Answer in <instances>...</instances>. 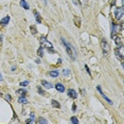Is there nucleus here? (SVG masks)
Here are the masks:
<instances>
[{
    "mask_svg": "<svg viewBox=\"0 0 124 124\" xmlns=\"http://www.w3.org/2000/svg\"><path fill=\"white\" fill-rule=\"evenodd\" d=\"M61 40H62V44L65 46L66 51H67V54L70 56V58L72 59V61L76 59V51H75V48H74V47H73L71 44H69L68 41H66L64 38H62Z\"/></svg>",
    "mask_w": 124,
    "mask_h": 124,
    "instance_id": "obj_1",
    "label": "nucleus"
},
{
    "mask_svg": "<svg viewBox=\"0 0 124 124\" xmlns=\"http://www.w3.org/2000/svg\"><path fill=\"white\" fill-rule=\"evenodd\" d=\"M123 14H124V7L123 6L117 7L116 11H115V18L117 19V20H120V19L123 17Z\"/></svg>",
    "mask_w": 124,
    "mask_h": 124,
    "instance_id": "obj_2",
    "label": "nucleus"
},
{
    "mask_svg": "<svg viewBox=\"0 0 124 124\" xmlns=\"http://www.w3.org/2000/svg\"><path fill=\"white\" fill-rule=\"evenodd\" d=\"M123 29V24L120 23H113V33H111V35H115L116 33H118V32H121Z\"/></svg>",
    "mask_w": 124,
    "mask_h": 124,
    "instance_id": "obj_3",
    "label": "nucleus"
},
{
    "mask_svg": "<svg viewBox=\"0 0 124 124\" xmlns=\"http://www.w3.org/2000/svg\"><path fill=\"white\" fill-rule=\"evenodd\" d=\"M123 47L122 46H120V47H117V49L115 50V53H116V55H117V57L119 59H121L122 61L123 59V56H124V54H123Z\"/></svg>",
    "mask_w": 124,
    "mask_h": 124,
    "instance_id": "obj_4",
    "label": "nucleus"
},
{
    "mask_svg": "<svg viewBox=\"0 0 124 124\" xmlns=\"http://www.w3.org/2000/svg\"><path fill=\"white\" fill-rule=\"evenodd\" d=\"M96 89H98L99 93H100V95H101V96H102L103 98H104V100H105V101H106V102H107L108 104H110V105H113V101H111L109 98H107V96H106V95H104V92L102 91V88H101V86H96Z\"/></svg>",
    "mask_w": 124,
    "mask_h": 124,
    "instance_id": "obj_5",
    "label": "nucleus"
},
{
    "mask_svg": "<svg viewBox=\"0 0 124 124\" xmlns=\"http://www.w3.org/2000/svg\"><path fill=\"white\" fill-rule=\"evenodd\" d=\"M40 44H41V47H46V48H52V44L50 43V41L47 40V38L45 36L40 37Z\"/></svg>",
    "mask_w": 124,
    "mask_h": 124,
    "instance_id": "obj_6",
    "label": "nucleus"
},
{
    "mask_svg": "<svg viewBox=\"0 0 124 124\" xmlns=\"http://www.w3.org/2000/svg\"><path fill=\"white\" fill-rule=\"evenodd\" d=\"M101 46H102V49H103L104 53H107V52L109 51V49H110L109 44H108L106 40H102V41H101Z\"/></svg>",
    "mask_w": 124,
    "mask_h": 124,
    "instance_id": "obj_7",
    "label": "nucleus"
},
{
    "mask_svg": "<svg viewBox=\"0 0 124 124\" xmlns=\"http://www.w3.org/2000/svg\"><path fill=\"white\" fill-rule=\"evenodd\" d=\"M113 40H115V44H116V46L117 47H120V46H122L123 45V40H122V37H120V36H115V35H113Z\"/></svg>",
    "mask_w": 124,
    "mask_h": 124,
    "instance_id": "obj_8",
    "label": "nucleus"
},
{
    "mask_svg": "<svg viewBox=\"0 0 124 124\" xmlns=\"http://www.w3.org/2000/svg\"><path fill=\"white\" fill-rule=\"evenodd\" d=\"M67 95H68V96H70L71 99L78 98V93H76V91L74 90V89H69V90L67 91Z\"/></svg>",
    "mask_w": 124,
    "mask_h": 124,
    "instance_id": "obj_9",
    "label": "nucleus"
},
{
    "mask_svg": "<svg viewBox=\"0 0 124 124\" xmlns=\"http://www.w3.org/2000/svg\"><path fill=\"white\" fill-rule=\"evenodd\" d=\"M41 83V85L44 86V87H46L47 89H51V88H53V84H51L50 82H47V81H45V80H43L40 82Z\"/></svg>",
    "mask_w": 124,
    "mask_h": 124,
    "instance_id": "obj_10",
    "label": "nucleus"
},
{
    "mask_svg": "<svg viewBox=\"0 0 124 124\" xmlns=\"http://www.w3.org/2000/svg\"><path fill=\"white\" fill-rule=\"evenodd\" d=\"M55 88H56V90H57V91H59V92H64V91H65V86H64L63 84H61V83L56 84Z\"/></svg>",
    "mask_w": 124,
    "mask_h": 124,
    "instance_id": "obj_11",
    "label": "nucleus"
},
{
    "mask_svg": "<svg viewBox=\"0 0 124 124\" xmlns=\"http://www.w3.org/2000/svg\"><path fill=\"white\" fill-rule=\"evenodd\" d=\"M48 75H50L51 78H57V76L59 75V72L57 70H51L48 72Z\"/></svg>",
    "mask_w": 124,
    "mask_h": 124,
    "instance_id": "obj_12",
    "label": "nucleus"
},
{
    "mask_svg": "<svg viewBox=\"0 0 124 124\" xmlns=\"http://www.w3.org/2000/svg\"><path fill=\"white\" fill-rule=\"evenodd\" d=\"M9 22H10V16H6V17H3V18L1 19L0 23H1V26H6Z\"/></svg>",
    "mask_w": 124,
    "mask_h": 124,
    "instance_id": "obj_13",
    "label": "nucleus"
},
{
    "mask_svg": "<svg viewBox=\"0 0 124 124\" xmlns=\"http://www.w3.org/2000/svg\"><path fill=\"white\" fill-rule=\"evenodd\" d=\"M20 6L23 7L24 10H29L30 9V6H29V4L27 3V1L26 0H20Z\"/></svg>",
    "mask_w": 124,
    "mask_h": 124,
    "instance_id": "obj_14",
    "label": "nucleus"
},
{
    "mask_svg": "<svg viewBox=\"0 0 124 124\" xmlns=\"http://www.w3.org/2000/svg\"><path fill=\"white\" fill-rule=\"evenodd\" d=\"M17 95L20 96H26L27 90L26 89H18V90H17Z\"/></svg>",
    "mask_w": 124,
    "mask_h": 124,
    "instance_id": "obj_15",
    "label": "nucleus"
},
{
    "mask_svg": "<svg viewBox=\"0 0 124 124\" xmlns=\"http://www.w3.org/2000/svg\"><path fill=\"white\" fill-rule=\"evenodd\" d=\"M51 105H52V107H54V108H61V104H59L57 101H55V100L51 101Z\"/></svg>",
    "mask_w": 124,
    "mask_h": 124,
    "instance_id": "obj_16",
    "label": "nucleus"
},
{
    "mask_svg": "<svg viewBox=\"0 0 124 124\" xmlns=\"http://www.w3.org/2000/svg\"><path fill=\"white\" fill-rule=\"evenodd\" d=\"M37 55L39 56V57H43L44 56V47H39V49L37 50Z\"/></svg>",
    "mask_w": 124,
    "mask_h": 124,
    "instance_id": "obj_17",
    "label": "nucleus"
},
{
    "mask_svg": "<svg viewBox=\"0 0 124 124\" xmlns=\"http://www.w3.org/2000/svg\"><path fill=\"white\" fill-rule=\"evenodd\" d=\"M35 13V17H36V21H37V23H40L41 22V17H40V15L38 14V12H34Z\"/></svg>",
    "mask_w": 124,
    "mask_h": 124,
    "instance_id": "obj_18",
    "label": "nucleus"
},
{
    "mask_svg": "<svg viewBox=\"0 0 124 124\" xmlns=\"http://www.w3.org/2000/svg\"><path fill=\"white\" fill-rule=\"evenodd\" d=\"M18 101H19V103H21V104H27V103H28V100H27L24 96H20Z\"/></svg>",
    "mask_w": 124,
    "mask_h": 124,
    "instance_id": "obj_19",
    "label": "nucleus"
},
{
    "mask_svg": "<svg viewBox=\"0 0 124 124\" xmlns=\"http://www.w3.org/2000/svg\"><path fill=\"white\" fill-rule=\"evenodd\" d=\"M38 123L39 124H47L48 123V120H46L45 118H39L38 119Z\"/></svg>",
    "mask_w": 124,
    "mask_h": 124,
    "instance_id": "obj_20",
    "label": "nucleus"
},
{
    "mask_svg": "<svg viewBox=\"0 0 124 124\" xmlns=\"http://www.w3.org/2000/svg\"><path fill=\"white\" fill-rule=\"evenodd\" d=\"M30 30L32 31V33H33V34H36L37 33V30H36V27L35 26H31V27H30Z\"/></svg>",
    "mask_w": 124,
    "mask_h": 124,
    "instance_id": "obj_21",
    "label": "nucleus"
},
{
    "mask_svg": "<svg viewBox=\"0 0 124 124\" xmlns=\"http://www.w3.org/2000/svg\"><path fill=\"white\" fill-rule=\"evenodd\" d=\"M63 74L65 76H68L69 74H70V70H69V69H64V70H63Z\"/></svg>",
    "mask_w": 124,
    "mask_h": 124,
    "instance_id": "obj_22",
    "label": "nucleus"
},
{
    "mask_svg": "<svg viewBox=\"0 0 124 124\" xmlns=\"http://www.w3.org/2000/svg\"><path fill=\"white\" fill-rule=\"evenodd\" d=\"M79 1H80V3H81L83 6H87V3H88V0H79Z\"/></svg>",
    "mask_w": 124,
    "mask_h": 124,
    "instance_id": "obj_23",
    "label": "nucleus"
},
{
    "mask_svg": "<svg viewBox=\"0 0 124 124\" xmlns=\"http://www.w3.org/2000/svg\"><path fill=\"white\" fill-rule=\"evenodd\" d=\"M29 85V81H23L20 83V86L21 87H24V86H28Z\"/></svg>",
    "mask_w": 124,
    "mask_h": 124,
    "instance_id": "obj_24",
    "label": "nucleus"
},
{
    "mask_svg": "<svg viewBox=\"0 0 124 124\" xmlns=\"http://www.w3.org/2000/svg\"><path fill=\"white\" fill-rule=\"evenodd\" d=\"M71 122H72V123H79V120L75 117H72V118H71Z\"/></svg>",
    "mask_w": 124,
    "mask_h": 124,
    "instance_id": "obj_25",
    "label": "nucleus"
},
{
    "mask_svg": "<svg viewBox=\"0 0 124 124\" xmlns=\"http://www.w3.org/2000/svg\"><path fill=\"white\" fill-rule=\"evenodd\" d=\"M37 90H38V93H40V95H45V91L40 87H37Z\"/></svg>",
    "mask_w": 124,
    "mask_h": 124,
    "instance_id": "obj_26",
    "label": "nucleus"
},
{
    "mask_svg": "<svg viewBox=\"0 0 124 124\" xmlns=\"http://www.w3.org/2000/svg\"><path fill=\"white\" fill-rule=\"evenodd\" d=\"M72 111H73V113H75V111H76V105H75V104H73V105H72Z\"/></svg>",
    "mask_w": 124,
    "mask_h": 124,
    "instance_id": "obj_27",
    "label": "nucleus"
},
{
    "mask_svg": "<svg viewBox=\"0 0 124 124\" xmlns=\"http://www.w3.org/2000/svg\"><path fill=\"white\" fill-rule=\"evenodd\" d=\"M85 69H86V71H87V72H88V74H90V75H91V72H90V70H89L88 66H85Z\"/></svg>",
    "mask_w": 124,
    "mask_h": 124,
    "instance_id": "obj_28",
    "label": "nucleus"
},
{
    "mask_svg": "<svg viewBox=\"0 0 124 124\" xmlns=\"http://www.w3.org/2000/svg\"><path fill=\"white\" fill-rule=\"evenodd\" d=\"M27 123H34V120H32V119H29V120H27Z\"/></svg>",
    "mask_w": 124,
    "mask_h": 124,
    "instance_id": "obj_29",
    "label": "nucleus"
},
{
    "mask_svg": "<svg viewBox=\"0 0 124 124\" xmlns=\"http://www.w3.org/2000/svg\"><path fill=\"white\" fill-rule=\"evenodd\" d=\"M6 99H7L9 102H11V96H10V95H6Z\"/></svg>",
    "mask_w": 124,
    "mask_h": 124,
    "instance_id": "obj_30",
    "label": "nucleus"
},
{
    "mask_svg": "<svg viewBox=\"0 0 124 124\" xmlns=\"http://www.w3.org/2000/svg\"><path fill=\"white\" fill-rule=\"evenodd\" d=\"M30 118H31L32 120H34V113H31V115H30Z\"/></svg>",
    "mask_w": 124,
    "mask_h": 124,
    "instance_id": "obj_31",
    "label": "nucleus"
},
{
    "mask_svg": "<svg viewBox=\"0 0 124 124\" xmlns=\"http://www.w3.org/2000/svg\"><path fill=\"white\" fill-rule=\"evenodd\" d=\"M2 80H3V78H2V74H1V73H0V82H1Z\"/></svg>",
    "mask_w": 124,
    "mask_h": 124,
    "instance_id": "obj_32",
    "label": "nucleus"
}]
</instances>
